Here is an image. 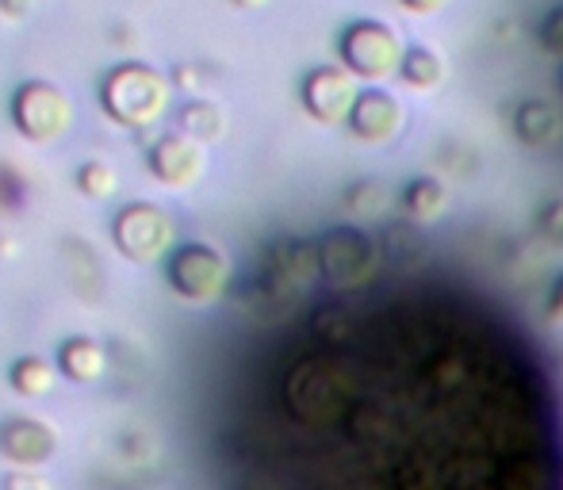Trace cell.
Masks as SVG:
<instances>
[{
  "label": "cell",
  "mask_w": 563,
  "mask_h": 490,
  "mask_svg": "<svg viewBox=\"0 0 563 490\" xmlns=\"http://www.w3.org/2000/svg\"><path fill=\"white\" fill-rule=\"evenodd\" d=\"M319 280H322L319 245L303 238H280L261 253L257 272H253L250 288H245V299L253 303L250 311L280 319V314L296 311Z\"/></svg>",
  "instance_id": "cell-1"
},
{
  "label": "cell",
  "mask_w": 563,
  "mask_h": 490,
  "mask_svg": "<svg viewBox=\"0 0 563 490\" xmlns=\"http://www.w3.org/2000/svg\"><path fill=\"white\" fill-rule=\"evenodd\" d=\"M169 100L173 81L146 62H119L100 81V108H104L108 120H115L126 131L154 126L169 112Z\"/></svg>",
  "instance_id": "cell-2"
},
{
  "label": "cell",
  "mask_w": 563,
  "mask_h": 490,
  "mask_svg": "<svg viewBox=\"0 0 563 490\" xmlns=\"http://www.w3.org/2000/svg\"><path fill=\"white\" fill-rule=\"evenodd\" d=\"M314 245H319L322 280L334 291H364L384 272V242L356 231V226H334Z\"/></svg>",
  "instance_id": "cell-3"
},
{
  "label": "cell",
  "mask_w": 563,
  "mask_h": 490,
  "mask_svg": "<svg viewBox=\"0 0 563 490\" xmlns=\"http://www.w3.org/2000/svg\"><path fill=\"white\" fill-rule=\"evenodd\" d=\"M338 54L345 69L361 81H387V77L402 74V38L391 23L384 20H356L341 31Z\"/></svg>",
  "instance_id": "cell-4"
},
{
  "label": "cell",
  "mask_w": 563,
  "mask_h": 490,
  "mask_svg": "<svg viewBox=\"0 0 563 490\" xmlns=\"http://www.w3.org/2000/svg\"><path fill=\"white\" fill-rule=\"evenodd\" d=\"M169 288L185 303L208 307L219 303L230 288V260L208 242H185L169 253Z\"/></svg>",
  "instance_id": "cell-5"
},
{
  "label": "cell",
  "mask_w": 563,
  "mask_h": 490,
  "mask_svg": "<svg viewBox=\"0 0 563 490\" xmlns=\"http://www.w3.org/2000/svg\"><path fill=\"white\" fill-rule=\"evenodd\" d=\"M112 242L134 265H154L177 249V223L157 203H126L112 219Z\"/></svg>",
  "instance_id": "cell-6"
},
{
  "label": "cell",
  "mask_w": 563,
  "mask_h": 490,
  "mask_svg": "<svg viewBox=\"0 0 563 490\" xmlns=\"http://www.w3.org/2000/svg\"><path fill=\"white\" fill-rule=\"evenodd\" d=\"M12 123L23 138L38 146L58 142L74 126V100L54 81H23L12 97Z\"/></svg>",
  "instance_id": "cell-7"
},
{
  "label": "cell",
  "mask_w": 563,
  "mask_h": 490,
  "mask_svg": "<svg viewBox=\"0 0 563 490\" xmlns=\"http://www.w3.org/2000/svg\"><path fill=\"white\" fill-rule=\"evenodd\" d=\"M150 172H154L165 188H173V192H188V188L200 185L203 172H208V146L180 131L162 134V138L150 146Z\"/></svg>",
  "instance_id": "cell-8"
},
{
  "label": "cell",
  "mask_w": 563,
  "mask_h": 490,
  "mask_svg": "<svg viewBox=\"0 0 563 490\" xmlns=\"http://www.w3.org/2000/svg\"><path fill=\"white\" fill-rule=\"evenodd\" d=\"M299 97H303V108L314 123H349L361 89L345 66H319L303 77Z\"/></svg>",
  "instance_id": "cell-9"
},
{
  "label": "cell",
  "mask_w": 563,
  "mask_h": 490,
  "mask_svg": "<svg viewBox=\"0 0 563 490\" xmlns=\"http://www.w3.org/2000/svg\"><path fill=\"white\" fill-rule=\"evenodd\" d=\"M402 123H407V115H402L399 97L387 89H364L356 97L353 112H349V131L361 142H368V146L395 142L402 134Z\"/></svg>",
  "instance_id": "cell-10"
},
{
  "label": "cell",
  "mask_w": 563,
  "mask_h": 490,
  "mask_svg": "<svg viewBox=\"0 0 563 490\" xmlns=\"http://www.w3.org/2000/svg\"><path fill=\"white\" fill-rule=\"evenodd\" d=\"M0 453H4L15 468L38 471L58 453V433L46 422H38V417H8V422L0 425Z\"/></svg>",
  "instance_id": "cell-11"
},
{
  "label": "cell",
  "mask_w": 563,
  "mask_h": 490,
  "mask_svg": "<svg viewBox=\"0 0 563 490\" xmlns=\"http://www.w3.org/2000/svg\"><path fill=\"white\" fill-rule=\"evenodd\" d=\"M514 134L529 149H552L563 138V115L552 100H521L514 112Z\"/></svg>",
  "instance_id": "cell-12"
},
{
  "label": "cell",
  "mask_w": 563,
  "mask_h": 490,
  "mask_svg": "<svg viewBox=\"0 0 563 490\" xmlns=\"http://www.w3.org/2000/svg\"><path fill=\"white\" fill-rule=\"evenodd\" d=\"M58 371L74 383H97L108 371V349L92 337H69L58 349Z\"/></svg>",
  "instance_id": "cell-13"
},
{
  "label": "cell",
  "mask_w": 563,
  "mask_h": 490,
  "mask_svg": "<svg viewBox=\"0 0 563 490\" xmlns=\"http://www.w3.org/2000/svg\"><path fill=\"white\" fill-rule=\"evenodd\" d=\"M449 185L441 177H415L402 192V208H407V219L415 226H430L438 223L441 215L449 211Z\"/></svg>",
  "instance_id": "cell-14"
},
{
  "label": "cell",
  "mask_w": 563,
  "mask_h": 490,
  "mask_svg": "<svg viewBox=\"0 0 563 490\" xmlns=\"http://www.w3.org/2000/svg\"><path fill=\"white\" fill-rule=\"evenodd\" d=\"M177 131L196 142H203V146H211V142H219L227 134V112L216 104V100L196 97V100H188V104H180Z\"/></svg>",
  "instance_id": "cell-15"
},
{
  "label": "cell",
  "mask_w": 563,
  "mask_h": 490,
  "mask_svg": "<svg viewBox=\"0 0 563 490\" xmlns=\"http://www.w3.org/2000/svg\"><path fill=\"white\" fill-rule=\"evenodd\" d=\"M399 77L410 85V89L430 92L449 77V62H445V54L433 51V46H407V58H402Z\"/></svg>",
  "instance_id": "cell-16"
},
{
  "label": "cell",
  "mask_w": 563,
  "mask_h": 490,
  "mask_svg": "<svg viewBox=\"0 0 563 490\" xmlns=\"http://www.w3.org/2000/svg\"><path fill=\"white\" fill-rule=\"evenodd\" d=\"M54 379H58V368L46 357H20L8 371V383H12L15 394L23 399H43V394L54 391Z\"/></svg>",
  "instance_id": "cell-17"
},
{
  "label": "cell",
  "mask_w": 563,
  "mask_h": 490,
  "mask_svg": "<svg viewBox=\"0 0 563 490\" xmlns=\"http://www.w3.org/2000/svg\"><path fill=\"white\" fill-rule=\"evenodd\" d=\"M345 208L361 219H376V215H387L391 208V192H387L384 180L376 177H364V180H353L345 192Z\"/></svg>",
  "instance_id": "cell-18"
},
{
  "label": "cell",
  "mask_w": 563,
  "mask_h": 490,
  "mask_svg": "<svg viewBox=\"0 0 563 490\" xmlns=\"http://www.w3.org/2000/svg\"><path fill=\"white\" fill-rule=\"evenodd\" d=\"M77 188H81V196H89V200H112L119 192V172L108 162H85L81 169H77Z\"/></svg>",
  "instance_id": "cell-19"
},
{
  "label": "cell",
  "mask_w": 563,
  "mask_h": 490,
  "mask_svg": "<svg viewBox=\"0 0 563 490\" xmlns=\"http://www.w3.org/2000/svg\"><path fill=\"white\" fill-rule=\"evenodd\" d=\"M537 231H541V238L549 245L563 249V196H552V200L541 203V211H537Z\"/></svg>",
  "instance_id": "cell-20"
},
{
  "label": "cell",
  "mask_w": 563,
  "mask_h": 490,
  "mask_svg": "<svg viewBox=\"0 0 563 490\" xmlns=\"http://www.w3.org/2000/svg\"><path fill=\"white\" fill-rule=\"evenodd\" d=\"M537 38H541V46L552 58H563V4L544 12V20L537 23Z\"/></svg>",
  "instance_id": "cell-21"
},
{
  "label": "cell",
  "mask_w": 563,
  "mask_h": 490,
  "mask_svg": "<svg viewBox=\"0 0 563 490\" xmlns=\"http://www.w3.org/2000/svg\"><path fill=\"white\" fill-rule=\"evenodd\" d=\"M311 326H314V334L327 337V342H341V337L349 334V314L341 311V307H322Z\"/></svg>",
  "instance_id": "cell-22"
},
{
  "label": "cell",
  "mask_w": 563,
  "mask_h": 490,
  "mask_svg": "<svg viewBox=\"0 0 563 490\" xmlns=\"http://www.w3.org/2000/svg\"><path fill=\"white\" fill-rule=\"evenodd\" d=\"M4 490H54V487H51V479H46L43 471L20 468V471H12V476L4 479Z\"/></svg>",
  "instance_id": "cell-23"
},
{
  "label": "cell",
  "mask_w": 563,
  "mask_h": 490,
  "mask_svg": "<svg viewBox=\"0 0 563 490\" xmlns=\"http://www.w3.org/2000/svg\"><path fill=\"white\" fill-rule=\"evenodd\" d=\"M544 322H549V326H563V276L549 288V299H544Z\"/></svg>",
  "instance_id": "cell-24"
},
{
  "label": "cell",
  "mask_w": 563,
  "mask_h": 490,
  "mask_svg": "<svg viewBox=\"0 0 563 490\" xmlns=\"http://www.w3.org/2000/svg\"><path fill=\"white\" fill-rule=\"evenodd\" d=\"M399 4L415 15H438V12H445L452 0H399Z\"/></svg>",
  "instance_id": "cell-25"
},
{
  "label": "cell",
  "mask_w": 563,
  "mask_h": 490,
  "mask_svg": "<svg viewBox=\"0 0 563 490\" xmlns=\"http://www.w3.org/2000/svg\"><path fill=\"white\" fill-rule=\"evenodd\" d=\"M173 81H177L180 89H188V92H200V69H192V66L177 69V74H173Z\"/></svg>",
  "instance_id": "cell-26"
},
{
  "label": "cell",
  "mask_w": 563,
  "mask_h": 490,
  "mask_svg": "<svg viewBox=\"0 0 563 490\" xmlns=\"http://www.w3.org/2000/svg\"><path fill=\"white\" fill-rule=\"evenodd\" d=\"M0 12H4L8 20H23V15L31 12V0H0Z\"/></svg>",
  "instance_id": "cell-27"
},
{
  "label": "cell",
  "mask_w": 563,
  "mask_h": 490,
  "mask_svg": "<svg viewBox=\"0 0 563 490\" xmlns=\"http://www.w3.org/2000/svg\"><path fill=\"white\" fill-rule=\"evenodd\" d=\"M234 8H242V12H257V8H265L268 0H230Z\"/></svg>",
  "instance_id": "cell-28"
},
{
  "label": "cell",
  "mask_w": 563,
  "mask_h": 490,
  "mask_svg": "<svg viewBox=\"0 0 563 490\" xmlns=\"http://www.w3.org/2000/svg\"><path fill=\"white\" fill-rule=\"evenodd\" d=\"M0 257H15V238L8 234H0Z\"/></svg>",
  "instance_id": "cell-29"
},
{
  "label": "cell",
  "mask_w": 563,
  "mask_h": 490,
  "mask_svg": "<svg viewBox=\"0 0 563 490\" xmlns=\"http://www.w3.org/2000/svg\"><path fill=\"white\" fill-rule=\"evenodd\" d=\"M560 81H563V74H560Z\"/></svg>",
  "instance_id": "cell-30"
}]
</instances>
